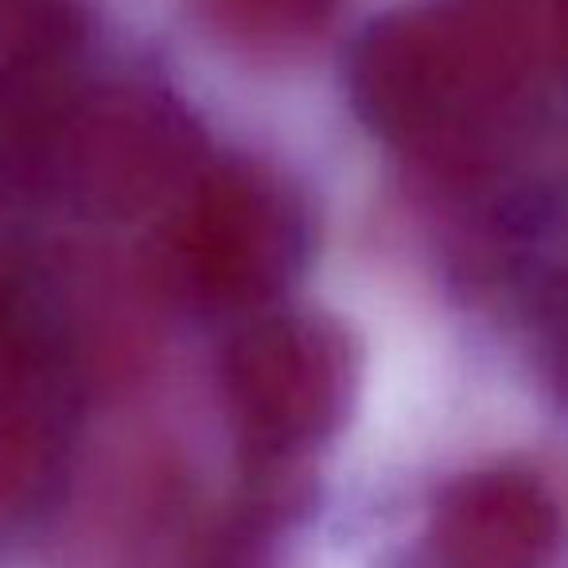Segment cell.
I'll return each mask as SVG.
<instances>
[{"instance_id": "cell-1", "label": "cell", "mask_w": 568, "mask_h": 568, "mask_svg": "<svg viewBox=\"0 0 568 568\" xmlns=\"http://www.w3.org/2000/svg\"><path fill=\"white\" fill-rule=\"evenodd\" d=\"M552 55V4L467 0L374 24L351 63V90L366 125L389 144L440 168H479Z\"/></svg>"}, {"instance_id": "cell-2", "label": "cell", "mask_w": 568, "mask_h": 568, "mask_svg": "<svg viewBox=\"0 0 568 568\" xmlns=\"http://www.w3.org/2000/svg\"><path fill=\"white\" fill-rule=\"evenodd\" d=\"M308 253V214L268 172L222 164L183 191L164 257L180 293L206 308H257L293 281Z\"/></svg>"}, {"instance_id": "cell-3", "label": "cell", "mask_w": 568, "mask_h": 568, "mask_svg": "<svg viewBox=\"0 0 568 568\" xmlns=\"http://www.w3.org/2000/svg\"><path fill=\"white\" fill-rule=\"evenodd\" d=\"M222 382L245 440L265 456H293L347 409L351 343L320 316L257 320L230 343Z\"/></svg>"}, {"instance_id": "cell-4", "label": "cell", "mask_w": 568, "mask_h": 568, "mask_svg": "<svg viewBox=\"0 0 568 568\" xmlns=\"http://www.w3.org/2000/svg\"><path fill=\"white\" fill-rule=\"evenodd\" d=\"M191 156V129L180 113L144 90H105L74 98L43 160L79 203L129 214L156 203Z\"/></svg>"}, {"instance_id": "cell-5", "label": "cell", "mask_w": 568, "mask_h": 568, "mask_svg": "<svg viewBox=\"0 0 568 568\" xmlns=\"http://www.w3.org/2000/svg\"><path fill=\"white\" fill-rule=\"evenodd\" d=\"M557 534V503L545 483L490 467L444 490L428 537L440 568H545Z\"/></svg>"}, {"instance_id": "cell-6", "label": "cell", "mask_w": 568, "mask_h": 568, "mask_svg": "<svg viewBox=\"0 0 568 568\" xmlns=\"http://www.w3.org/2000/svg\"><path fill=\"white\" fill-rule=\"evenodd\" d=\"M79 28L55 0H0V156L48 152L74 94Z\"/></svg>"}, {"instance_id": "cell-7", "label": "cell", "mask_w": 568, "mask_h": 568, "mask_svg": "<svg viewBox=\"0 0 568 568\" xmlns=\"http://www.w3.org/2000/svg\"><path fill=\"white\" fill-rule=\"evenodd\" d=\"M59 459V428L32 378L0 374V526L36 503Z\"/></svg>"}, {"instance_id": "cell-8", "label": "cell", "mask_w": 568, "mask_h": 568, "mask_svg": "<svg viewBox=\"0 0 568 568\" xmlns=\"http://www.w3.org/2000/svg\"><path fill=\"white\" fill-rule=\"evenodd\" d=\"M339 0H203L219 32L245 48H293L332 20Z\"/></svg>"}]
</instances>
